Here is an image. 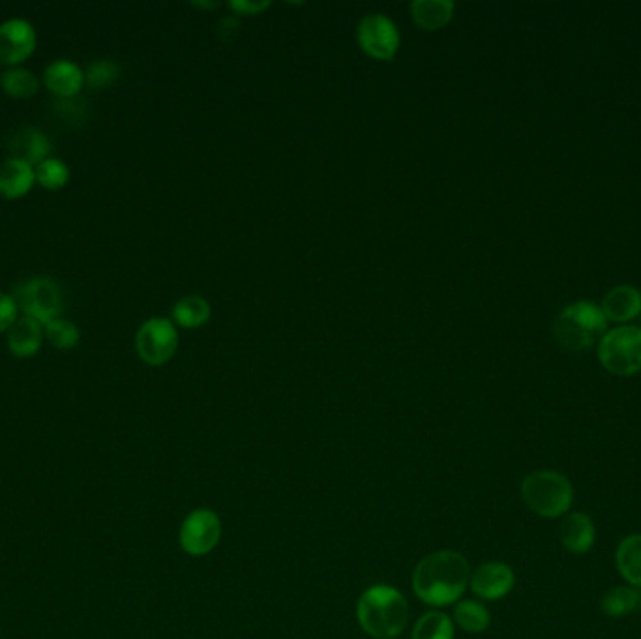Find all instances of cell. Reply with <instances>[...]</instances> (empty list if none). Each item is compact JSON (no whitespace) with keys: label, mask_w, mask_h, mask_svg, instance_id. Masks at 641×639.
<instances>
[{"label":"cell","mask_w":641,"mask_h":639,"mask_svg":"<svg viewBox=\"0 0 641 639\" xmlns=\"http://www.w3.org/2000/svg\"><path fill=\"white\" fill-rule=\"evenodd\" d=\"M600 310L608 321L625 323L641 312V293L632 285H617L602 300Z\"/></svg>","instance_id":"2e32d148"},{"label":"cell","mask_w":641,"mask_h":639,"mask_svg":"<svg viewBox=\"0 0 641 639\" xmlns=\"http://www.w3.org/2000/svg\"><path fill=\"white\" fill-rule=\"evenodd\" d=\"M36 49V30L27 19H8L0 25V62L15 66Z\"/></svg>","instance_id":"30bf717a"},{"label":"cell","mask_w":641,"mask_h":639,"mask_svg":"<svg viewBox=\"0 0 641 639\" xmlns=\"http://www.w3.org/2000/svg\"><path fill=\"white\" fill-rule=\"evenodd\" d=\"M17 312H19V308L15 304L14 297L0 293V332L12 328L15 321L19 319Z\"/></svg>","instance_id":"83f0119b"},{"label":"cell","mask_w":641,"mask_h":639,"mask_svg":"<svg viewBox=\"0 0 641 639\" xmlns=\"http://www.w3.org/2000/svg\"><path fill=\"white\" fill-rule=\"evenodd\" d=\"M210 317L209 302L203 297H184L173 306V319L182 327L194 328L207 323Z\"/></svg>","instance_id":"603a6c76"},{"label":"cell","mask_w":641,"mask_h":639,"mask_svg":"<svg viewBox=\"0 0 641 639\" xmlns=\"http://www.w3.org/2000/svg\"><path fill=\"white\" fill-rule=\"evenodd\" d=\"M600 364L619 377H628L641 370V328L632 325L606 330L598 342Z\"/></svg>","instance_id":"5b68a950"},{"label":"cell","mask_w":641,"mask_h":639,"mask_svg":"<svg viewBox=\"0 0 641 639\" xmlns=\"http://www.w3.org/2000/svg\"><path fill=\"white\" fill-rule=\"evenodd\" d=\"M452 10L454 4L450 0H417L411 4L415 21L426 30H437L447 25Z\"/></svg>","instance_id":"d6986e66"},{"label":"cell","mask_w":641,"mask_h":639,"mask_svg":"<svg viewBox=\"0 0 641 639\" xmlns=\"http://www.w3.org/2000/svg\"><path fill=\"white\" fill-rule=\"evenodd\" d=\"M222 538V521L209 508H199L186 516L180 525L179 540L182 550L194 557L207 555Z\"/></svg>","instance_id":"ba28073f"},{"label":"cell","mask_w":641,"mask_h":639,"mask_svg":"<svg viewBox=\"0 0 641 639\" xmlns=\"http://www.w3.org/2000/svg\"><path fill=\"white\" fill-rule=\"evenodd\" d=\"M413 639H454V625L445 613L428 611L413 628Z\"/></svg>","instance_id":"cb8c5ba5"},{"label":"cell","mask_w":641,"mask_h":639,"mask_svg":"<svg viewBox=\"0 0 641 639\" xmlns=\"http://www.w3.org/2000/svg\"><path fill=\"white\" fill-rule=\"evenodd\" d=\"M640 600L641 593L638 589H634L630 585H621V587H613L606 595L602 596L600 608L604 611V615L619 619V617H625L628 613L638 610Z\"/></svg>","instance_id":"ffe728a7"},{"label":"cell","mask_w":641,"mask_h":639,"mask_svg":"<svg viewBox=\"0 0 641 639\" xmlns=\"http://www.w3.org/2000/svg\"><path fill=\"white\" fill-rule=\"evenodd\" d=\"M44 83L59 100L75 98L85 85V72L72 60H55L45 68Z\"/></svg>","instance_id":"4fadbf2b"},{"label":"cell","mask_w":641,"mask_h":639,"mask_svg":"<svg viewBox=\"0 0 641 639\" xmlns=\"http://www.w3.org/2000/svg\"><path fill=\"white\" fill-rule=\"evenodd\" d=\"M640 608H641V600H640Z\"/></svg>","instance_id":"4dcf8cb0"},{"label":"cell","mask_w":641,"mask_h":639,"mask_svg":"<svg viewBox=\"0 0 641 639\" xmlns=\"http://www.w3.org/2000/svg\"><path fill=\"white\" fill-rule=\"evenodd\" d=\"M179 345L177 328L164 317H152L145 321L135 336V347L143 362L150 366H162L169 362Z\"/></svg>","instance_id":"52a82bcc"},{"label":"cell","mask_w":641,"mask_h":639,"mask_svg":"<svg viewBox=\"0 0 641 639\" xmlns=\"http://www.w3.org/2000/svg\"><path fill=\"white\" fill-rule=\"evenodd\" d=\"M615 566L621 578L634 589H641V533L628 535L615 551Z\"/></svg>","instance_id":"ac0fdd59"},{"label":"cell","mask_w":641,"mask_h":639,"mask_svg":"<svg viewBox=\"0 0 641 639\" xmlns=\"http://www.w3.org/2000/svg\"><path fill=\"white\" fill-rule=\"evenodd\" d=\"M70 180V169L66 162L59 158H47L36 167V182H40L47 190H60Z\"/></svg>","instance_id":"484cf974"},{"label":"cell","mask_w":641,"mask_h":639,"mask_svg":"<svg viewBox=\"0 0 641 639\" xmlns=\"http://www.w3.org/2000/svg\"><path fill=\"white\" fill-rule=\"evenodd\" d=\"M14 300L21 312L40 321L42 325L60 319L64 312V297L59 283L51 278H32L29 282L17 285Z\"/></svg>","instance_id":"8992f818"},{"label":"cell","mask_w":641,"mask_h":639,"mask_svg":"<svg viewBox=\"0 0 641 639\" xmlns=\"http://www.w3.org/2000/svg\"><path fill=\"white\" fill-rule=\"evenodd\" d=\"M44 325L29 315H23L8 330V349L17 358L34 357L44 340Z\"/></svg>","instance_id":"9a60e30c"},{"label":"cell","mask_w":641,"mask_h":639,"mask_svg":"<svg viewBox=\"0 0 641 639\" xmlns=\"http://www.w3.org/2000/svg\"><path fill=\"white\" fill-rule=\"evenodd\" d=\"M561 544L565 550L576 555H583L593 550L597 542V527L595 521L591 520L585 512H570L561 521Z\"/></svg>","instance_id":"7c38bea8"},{"label":"cell","mask_w":641,"mask_h":639,"mask_svg":"<svg viewBox=\"0 0 641 639\" xmlns=\"http://www.w3.org/2000/svg\"><path fill=\"white\" fill-rule=\"evenodd\" d=\"M516 576L510 566L501 561H488L471 572L469 587L482 600H501L514 589Z\"/></svg>","instance_id":"8fae6325"},{"label":"cell","mask_w":641,"mask_h":639,"mask_svg":"<svg viewBox=\"0 0 641 639\" xmlns=\"http://www.w3.org/2000/svg\"><path fill=\"white\" fill-rule=\"evenodd\" d=\"M454 621L465 632L480 634L490 626L492 615H490V611L486 610V606H482L480 602L465 600V602H460L454 608Z\"/></svg>","instance_id":"44dd1931"},{"label":"cell","mask_w":641,"mask_h":639,"mask_svg":"<svg viewBox=\"0 0 641 639\" xmlns=\"http://www.w3.org/2000/svg\"><path fill=\"white\" fill-rule=\"evenodd\" d=\"M0 85L8 96L25 100V98H32L40 90V79L29 70L12 68L6 74H2Z\"/></svg>","instance_id":"7402d4cb"},{"label":"cell","mask_w":641,"mask_h":639,"mask_svg":"<svg viewBox=\"0 0 641 639\" xmlns=\"http://www.w3.org/2000/svg\"><path fill=\"white\" fill-rule=\"evenodd\" d=\"M267 6H269V2H244V0L231 2V8H235L240 14H255Z\"/></svg>","instance_id":"f546056e"},{"label":"cell","mask_w":641,"mask_h":639,"mask_svg":"<svg viewBox=\"0 0 641 639\" xmlns=\"http://www.w3.org/2000/svg\"><path fill=\"white\" fill-rule=\"evenodd\" d=\"M522 499L538 518H565L574 501V488L563 473L540 469L523 478Z\"/></svg>","instance_id":"3957f363"},{"label":"cell","mask_w":641,"mask_h":639,"mask_svg":"<svg viewBox=\"0 0 641 639\" xmlns=\"http://www.w3.org/2000/svg\"><path fill=\"white\" fill-rule=\"evenodd\" d=\"M85 102L79 100L77 96L75 98H64V100H59L57 102V113L64 120H70L74 124V120L83 119L85 115Z\"/></svg>","instance_id":"f1b7e54d"},{"label":"cell","mask_w":641,"mask_h":639,"mask_svg":"<svg viewBox=\"0 0 641 639\" xmlns=\"http://www.w3.org/2000/svg\"><path fill=\"white\" fill-rule=\"evenodd\" d=\"M45 338L57 349H74L81 340V332L72 321L68 319H55L45 325Z\"/></svg>","instance_id":"d4e9b609"},{"label":"cell","mask_w":641,"mask_h":639,"mask_svg":"<svg viewBox=\"0 0 641 639\" xmlns=\"http://www.w3.org/2000/svg\"><path fill=\"white\" fill-rule=\"evenodd\" d=\"M608 319L595 302L578 300L563 308L555 319L553 334L568 351H587L606 334Z\"/></svg>","instance_id":"277c9868"},{"label":"cell","mask_w":641,"mask_h":639,"mask_svg":"<svg viewBox=\"0 0 641 639\" xmlns=\"http://www.w3.org/2000/svg\"><path fill=\"white\" fill-rule=\"evenodd\" d=\"M120 75V66L113 60H94L85 72V83L90 89H107Z\"/></svg>","instance_id":"4316f807"},{"label":"cell","mask_w":641,"mask_h":639,"mask_svg":"<svg viewBox=\"0 0 641 639\" xmlns=\"http://www.w3.org/2000/svg\"><path fill=\"white\" fill-rule=\"evenodd\" d=\"M471 580V566L462 553L433 551L413 572V591L428 606H450L462 598Z\"/></svg>","instance_id":"6da1fadb"},{"label":"cell","mask_w":641,"mask_h":639,"mask_svg":"<svg viewBox=\"0 0 641 639\" xmlns=\"http://www.w3.org/2000/svg\"><path fill=\"white\" fill-rule=\"evenodd\" d=\"M394 639H396V638H394Z\"/></svg>","instance_id":"1f68e13d"},{"label":"cell","mask_w":641,"mask_h":639,"mask_svg":"<svg viewBox=\"0 0 641 639\" xmlns=\"http://www.w3.org/2000/svg\"><path fill=\"white\" fill-rule=\"evenodd\" d=\"M36 184V171L32 165L21 160L8 158L0 165V197L4 199H19L29 194Z\"/></svg>","instance_id":"e0dca14e"},{"label":"cell","mask_w":641,"mask_h":639,"mask_svg":"<svg viewBox=\"0 0 641 639\" xmlns=\"http://www.w3.org/2000/svg\"><path fill=\"white\" fill-rule=\"evenodd\" d=\"M358 44L373 59L390 60L400 45L396 23L385 14L366 15L357 30Z\"/></svg>","instance_id":"9c48e42d"},{"label":"cell","mask_w":641,"mask_h":639,"mask_svg":"<svg viewBox=\"0 0 641 639\" xmlns=\"http://www.w3.org/2000/svg\"><path fill=\"white\" fill-rule=\"evenodd\" d=\"M10 158L21 160L25 164L40 165L51 154L49 137L38 128H21L10 139Z\"/></svg>","instance_id":"5bb4252c"},{"label":"cell","mask_w":641,"mask_h":639,"mask_svg":"<svg viewBox=\"0 0 641 639\" xmlns=\"http://www.w3.org/2000/svg\"><path fill=\"white\" fill-rule=\"evenodd\" d=\"M360 628L372 638L394 639L409 623V604L405 596L390 585H373L358 598Z\"/></svg>","instance_id":"7a4b0ae2"}]
</instances>
